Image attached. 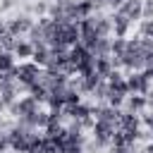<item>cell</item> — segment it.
Returning <instances> with one entry per match:
<instances>
[{"mask_svg": "<svg viewBox=\"0 0 153 153\" xmlns=\"http://www.w3.org/2000/svg\"><path fill=\"white\" fill-rule=\"evenodd\" d=\"M0 50H2V43H0Z\"/></svg>", "mask_w": 153, "mask_h": 153, "instance_id": "ffe728a7", "label": "cell"}, {"mask_svg": "<svg viewBox=\"0 0 153 153\" xmlns=\"http://www.w3.org/2000/svg\"><path fill=\"white\" fill-rule=\"evenodd\" d=\"M151 141H153V129H151Z\"/></svg>", "mask_w": 153, "mask_h": 153, "instance_id": "ac0fdd59", "label": "cell"}, {"mask_svg": "<svg viewBox=\"0 0 153 153\" xmlns=\"http://www.w3.org/2000/svg\"><path fill=\"white\" fill-rule=\"evenodd\" d=\"M112 69H115V67H112V57H110V55H108V57H96V72H98L103 79H108Z\"/></svg>", "mask_w": 153, "mask_h": 153, "instance_id": "30bf717a", "label": "cell"}, {"mask_svg": "<svg viewBox=\"0 0 153 153\" xmlns=\"http://www.w3.org/2000/svg\"><path fill=\"white\" fill-rule=\"evenodd\" d=\"M146 98H148V108H151V110H153V88H151V91H148V96H146Z\"/></svg>", "mask_w": 153, "mask_h": 153, "instance_id": "9a60e30c", "label": "cell"}, {"mask_svg": "<svg viewBox=\"0 0 153 153\" xmlns=\"http://www.w3.org/2000/svg\"><path fill=\"white\" fill-rule=\"evenodd\" d=\"M31 62H36L38 67H48L50 65V45H45V43H36L33 45V55H31Z\"/></svg>", "mask_w": 153, "mask_h": 153, "instance_id": "52a82bcc", "label": "cell"}, {"mask_svg": "<svg viewBox=\"0 0 153 153\" xmlns=\"http://www.w3.org/2000/svg\"><path fill=\"white\" fill-rule=\"evenodd\" d=\"M2 79H5V74H2V72H0V81H2Z\"/></svg>", "mask_w": 153, "mask_h": 153, "instance_id": "e0dca14e", "label": "cell"}, {"mask_svg": "<svg viewBox=\"0 0 153 153\" xmlns=\"http://www.w3.org/2000/svg\"><path fill=\"white\" fill-rule=\"evenodd\" d=\"M110 22H112V33H115V38H127V33H129V26H131V22L122 14V12H112V17H110Z\"/></svg>", "mask_w": 153, "mask_h": 153, "instance_id": "8992f818", "label": "cell"}, {"mask_svg": "<svg viewBox=\"0 0 153 153\" xmlns=\"http://www.w3.org/2000/svg\"><path fill=\"white\" fill-rule=\"evenodd\" d=\"M17 120L19 117H29V115H33V112H38L41 110V103L33 98V96H22V98H17L10 108H7Z\"/></svg>", "mask_w": 153, "mask_h": 153, "instance_id": "7a4b0ae2", "label": "cell"}, {"mask_svg": "<svg viewBox=\"0 0 153 153\" xmlns=\"http://www.w3.org/2000/svg\"><path fill=\"white\" fill-rule=\"evenodd\" d=\"M136 153H146V151H136Z\"/></svg>", "mask_w": 153, "mask_h": 153, "instance_id": "d6986e66", "label": "cell"}, {"mask_svg": "<svg viewBox=\"0 0 153 153\" xmlns=\"http://www.w3.org/2000/svg\"><path fill=\"white\" fill-rule=\"evenodd\" d=\"M148 108V98L141 93H129L124 100V112H134V115H143Z\"/></svg>", "mask_w": 153, "mask_h": 153, "instance_id": "5b68a950", "label": "cell"}, {"mask_svg": "<svg viewBox=\"0 0 153 153\" xmlns=\"http://www.w3.org/2000/svg\"><path fill=\"white\" fill-rule=\"evenodd\" d=\"M5 151H12L10 148V139H7V131H0V153Z\"/></svg>", "mask_w": 153, "mask_h": 153, "instance_id": "4fadbf2b", "label": "cell"}, {"mask_svg": "<svg viewBox=\"0 0 153 153\" xmlns=\"http://www.w3.org/2000/svg\"><path fill=\"white\" fill-rule=\"evenodd\" d=\"M12 53H14V57H19L22 62H24V60H31V55H33V43H31L29 38H19Z\"/></svg>", "mask_w": 153, "mask_h": 153, "instance_id": "ba28073f", "label": "cell"}, {"mask_svg": "<svg viewBox=\"0 0 153 153\" xmlns=\"http://www.w3.org/2000/svg\"><path fill=\"white\" fill-rule=\"evenodd\" d=\"M41 74H43V67H38V65L31 62V60H24V62H19V65L12 69V76H14L24 88H29L31 84H36V81L41 79Z\"/></svg>", "mask_w": 153, "mask_h": 153, "instance_id": "6da1fadb", "label": "cell"}, {"mask_svg": "<svg viewBox=\"0 0 153 153\" xmlns=\"http://www.w3.org/2000/svg\"><path fill=\"white\" fill-rule=\"evenodd\" d=\"M14 7V0H0V12H10Z\"/></svg>", "mask_w": 153, "mask_h": 153, "instance_id": "5bb4252c", "label": "cell"}, {"mask_svg": "<svg viewBox=\"0 0 153 153\" xmlns=\"http://www.w3.org/2000/svg\"><path fill=\"white\" fill-rule=\"evenodd\" d=\"M143 19H153V0H143Z\"/></svg>", "mask_w": 153, "mask_h": 153, "instance_id": "7c38bea8", "label": "cell"}, {"mask_svg": "<svg viewBox=\"0 0 153 153\" xmlns=\"http://www.w3.org/2000/svg\"><path fill=\"white\" fill-rule=\"evenodd\" d=\"M36 22L29 17V14H19V17H14V19H10L7 22V31L12 33V36H24V33H29L31 31V26H33Z\"/></svg>", "mask_w": 153, "mask_h": 153, "instance_id": "277c9868", "label": "cell"}, {"mask_svg": "<svg viewBox=\"0 0 153 153\" xmlns=\"http://www.w3.org/2000/svg\"><path fill=\"white\" fill-rule=\"evenodd\" d=\"M143 151H146V153H153V141H151V143H148V146H146Z\"/></svg>", "mask_w": 153, "mask_h": 153, "instance_id": "2e32d148", "label": "cell"}, {"mask_svg": "<svg viewBox=\"0 0 153 153\" xmlns=\"http://www.w3.org/2000/svg\"><path fill=\"white\" fill-rule=\"evenodd\" d=\"M117 12H122L131 24H134V22H141V19H143V0H124V2L117 7Z\"/></svg>", "mask_w": 153, "mask_h": 153, "instance_id": "3957f363", "label": "cell"}, {"mask_svg": "<svg viewBox=\"0 0 153 153\" xmlns=\"http://www.w3.org/2000/svg\"><path fill=\"white\" fill-rule=\"evenodd\" d=\"M139 36L141 38H153V19H141L139 22Z\"/></svg>", "mask_w": 153, "mask_h": 153, "instance_id": "8fae6325", "label": "cell"}, {"mask_svg": "<svg viewBox=\"0 0 153 153\" xmlns=\"http://www.w3.org/2000/svg\"><path fill=\"white\" fill-rule=\"evenodd\" d=\"M14 67H17V62H14V53H10V50H0V72H2V74H12Z\"/></svg>", "mask_w": 153, "mask_h": 153, "instance_id": "9c48e42d", "label": "cell"}]
</instances>
